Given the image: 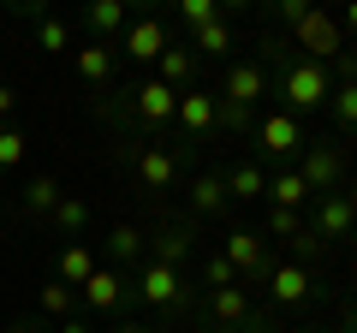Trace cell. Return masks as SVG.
I'll return each instance as SVG.
<instances>
[{
  "label": "cell",
  "instance_id": "1",
  "mask_svg": "<svg viewBox=\"0 0 357 333\" xmlns=\"http://www.w3.org/2000/svg\"><path fill=\"white\" fill-rule=\"evenodd\" d=\"M220 256L232 262L238 286H268V280H274V256H268L262 232H250V226H227V244H220Z\"/></svg>",
  "mask_w": 357,
  "mask_h": 333
},
{
  "label": "cell",
  "instance_id": "2",
  "mask_svg": "<svg viewBox=\"0 0 357 333\" xmlns=\"http://www.w3.org/2000/svg\"><path fill=\"white\" fill-rule=\"evenodd\" d=\"M131 292H137L149 309H161V316L191 309V286H185V274H178V268H161V262H149V256H143V268H137V280H131Z\"/></svg>",
  "mask_w": 357,
  "mask_h": 333
},
{
  "label": "cell",
  "instance_id": "3",
  "mask_svg": "<svg viewBox=\"0 0 357 333\" xmlns=\"http://www.w3.org/2000/svg\"><path fill=\"white\" fill-rule=\"evenodd\" d=\"M292 48L304 54V60H316V65H333V60L345 54V30H340V18L321 13V6H310V18L292 30Z\"/></svg>",
  "mask_w": 357,
  "mask_h": 333
},
{
  "label": "cell",
  "instance_id": "4",
  "mask_svg": "<svg viewBox=\"0 0 357 333\" xmlns=\"http://www.w3.org/2000/svg\"><path fill=\"white\" fill-rule=\"evenodd\" d=\"M208 321L220 333H268V321L250 304V286H220V292H208Z\"/></svg>",
  "mask_w": 357,
  "mask_h": 333
},
{
  "label": "cell",
  "instance_id": "5",
  "mask_svg": "<svg viewBox=\"0 0 357 333\" xmlns=\"http://www.w3.org/2000/svg\"><path fill=\"white\" fill-rule=\"evenodd\" d=\"M310 232H316L321 244H345V238L357 232V208H351V196H345V191L316 196V203H310Z\"/></svg>",
  "mask_w": 357,
  "mask_h": 333
},
{
  "label": "cell",
  "instance_id": "6",
  "mask_svg": "<svg viewBox=\"0 0 357 333\" xmlns=\"http://www.w3.org/2000/svg\"><path fill=\"white\" fill-rule=\"evenodd\" d=\"M256 149L262 155H274V161H280V155H304V119L298 114H286V107H274V114H262L256 119Z\"/></svg>",
  "mask_w": 357,
  "mask_h": 333
},
{
  "label": "cell",
  "instance_id": "7",
  "mask_svg": "<svg viewBox=\"0 0 357 333\" xmlns=\"http://www.w3.org/2000/svg\"><path fill=\"white\" fill-rule=\"evenodd\" d=\"M298 173H304V185H310L316 196L340 191V185H345V155H340V143H304Z\"/></svg>",
  "mask_w": 357,
  "mask_h": 333
},
{
  "label": "cell",
  "instance_id": "8",
  "mask_svg": "<svg viewBox=\"0 0 357 333\" xmlns=\"http://www.w3.org/2000/svg\"><path fill=\"white\" fill-rule=\"evenodd\" d=\"M131 173H137V185L149 196H161V191L178 185V155L167 143H143V149H131Z\"/></svg>",
  "mask_w": 357,
  "mask_h": 333
},
{
  "label": "cell",
  "instance_id": "9",
  "mask_svg": "<svg viewBox=\"0 0 357 333\" xmlns=\"http://www.w3.org/2000/svg\"><path fill=\"white\" fill-rule=\"evenodd\" d=\"M191 256H197V220H167V226L149 238V262H161V268L185 274Z\"/></svg>",
  "mask_w": 357,
  "mask_h": 333
},
{
  "label": "cell",
  "instance_id": "10",
  "mask_svg": "<svg viewBox=\"0 0 357 333\" xmlns=\"http://www.w3.org/2000/svg\"><path fill=\"white\" fill-rule=\"evenodd\" d=\"M178 131L191 143H203V137H215L220 131V95H208V90H185L178 95V119H173Z\"/></svg>",
  "mask_w": 357,
  "mask_h": 333
},
{
  "label": "cell",
  "instance_id": "11",
  "mask_svg": "<svg viewBox=\"0 0 357 333\" xmlns=\"http://www.w3.org/2000/svg\"><path fill=\"white\" fill-rule=\"evenodd\" d=\"M167 42H173V30H167L161 18H131V30L119 36V48L131 54V65H155L167 54Z\"/></svg>",
  "mask_w": 357,
  "mask_h": 333
},
{
  "label": "cell",
  "instance_id": "12",
  "mask_svg": "<svg viewBox=\"0 0 357 333\" xmlns=\"http://www.w3.org/2000/svg\"><path fill=\"white\" fill-rule=\"evenodd\" d=\"M77 297H84V309H102V316H107V309H126L137 292H131V280H126L119 268H96V274L84 280V292H77Z\"/></svg>",
  "mask_w": 357,
  "mask_h": 333
},
{
  "label": "cell",
  "instance_id": "13",
  "mask_svg": "<svg viewBox=\"0 0 357 333\" xmlns=\"http://www.w3.org/2000/svg\"><path fill=\"white\" fill-rule=\"evenodd\" d=\"M84 30H89V42H107V48H119V36L131 30L126 0H89V6H84Z\"/></svg>",
  "mask_w": 357,
  "mask_h": 333
},
{
  "label": "cell",
  "instance_id": "14",
  "mask_svg": "<svg viewBox=\"0 0 357 333\" xmlns=\"http://www.w3.org/2000/svg\"><path fill=\"white\" fill-rule=\"evenodd\" d=\"M268 297H274L280 309H298V304H310V297H316V274H310V268H298V262H274Z\"/></svg>",
  "mask_w": 357,
  "mask_h": 333
},
{
  "label": "cell",
  "instance_id": "15",
  "mask_svg": "<svg viewBox=\"0 0 357 333\" xmlns=\"http://www.w3.org/2000/svg\"><path fill=\"white\" fill-rule=\"evenodd\" d=\"M114 65H119V48H107V42H84V48H77V84L107 90V84H114Z\"/></svg>",
  "mask_w": 357,
  "mask_h": 333
},
{
  "label": "cell",
  "instance_id": "16",
  "mask_svg": "<svg viewBox=\"0 0 357 333\" xmlns=\"http://www.w3.org/2000/svg\"><path fill=\"white\" fill-rule=\"evenodd\" d=\"M185 196H191V215L197 220H215V215H227V179H220V173H197L191 185H185Z\"/></svg>",
  "mask_w": 357,
  "mask_h": 333
},
{
  "label": "cell",
  "instance_id": "17",
  "mask_svg": "<svg viewBox=\"0 0 357 333\" xmlns=\"http://www.w3.org/2000/svg\"><path fill=\"white\" fill-rule=\"evenodd\" d=\"M155 77H161L167 90L185 95V90H191V77H197V54L185 48V42H167V54L155 60Z\"/></svg>",
  "mask_w": 357,
  "mask_h": 333
},
{
  "label": "cell",
  "instance_id": "18",
  "mask_svg": "<svg viewBox=\"0 0 357 333\" xmlns=\"http://www.w3.org/2000/svg\"><path fill=\"white\" fill-rule=\"evenodd\" d=\"M268 203H274V208H298V215H304V203H316V191L304 185L298 166H280V173H268Z\"/></svg>",
  "mask_w": 357,
  "mask_h": 333
},
{
  "label": "cell",
  "instance_id": "19",
  "mask_svg": "<svg viewBox=\"0 0 357 333\" xmlns=\"http://www.w3.org/2000/svg\"><path fill=\"white\" fill-rule=\"evenodd\" d=\"M143 250H149V238H143V226H131V220H119V226L107 232V268L126 274L131 262H143Z\"/></svg>",
  "mask_w": 357,
  "mask_h": 333
},
{
  "label": "cell",
  "instance_id": "20",
  "mask_svg": "<svg viewBox=\"0 0 357 333\" xmlns=\"http://www.w3.org/2000/svg\"><path fill=\"white\" fill-rule=\"evenodd\" d=\"M220 179H227L232 203H256V196H268V166L262 161H238L232 173H220Z\"/></svg>",
  "mask_w": 357,
  "mask_h": 333
},
{
  "label": "cell",
  "instance_id": "21",
  "mask_svg": "<svg viewBox=\"0 0 357 333\" xmlns=\"http://www.w3.org/2000/svg\"><path fill=\"white\" fill-rule=\"evenodd\" d=\"M96 268H102V262H96V250H89V244H66L60 262H54V280H66L72 292H84V280H89Z\"/></svg>",
  "mask_w": 357,
  "mask_h": 333
},
{
  "label": "cell",
  "instance_id": "22",
  "mask_svg": "<svg viewBox=\"0 0 357 333\" xmlns=\"http://www.w3.org/2000/svg\"><path fill=\"white\" fill-rule=\"evenodd\" d=\"M60 179H54V173H36V179L24 185V191H18V208H24V215H54V208H60Z\"/></svg>",
  "mask_w": 357,
  "mask_h": 333
},
{
  "label": "cell",
  "instance_id": "23",
  "mask_svg": "<svg viewBox=\"0 0 357 333\" xmlns=\"http://www.w3.org/2000/svg\"><path fill=\"white\" fill-rule=\"evenodd\" d=\"M36 304H42V316H54V321H72V309L84 304V297H77L66 280H48V286L36 292Z\"/></svg>",
  "mask_w": 357,
  "mask_h": 333
},
{
  "label": "cell",
  "instance_id": "24",
  "mask_svg": "<svg viewBox=\"0 0 357 333\" xmlns=\"http://www.w3.org/2000/svg\"><path fill=\"white\" fill-rule=\"evenodd\" d=\"M54 232H60V238H77V232H89V203L84 196H60V208H54Z\"/></svg>",
  "mask_w": 357,
  "mask_h": 333
},
{
  "label": "cell",
  "instance_id": "25",
  "mask_svg": "<svg viewBox=\"0 0 357 333\" xmlns=\"http://www.w3.org/2000/svg\"><path fill=\"white\" fill-rule=\"evenodd\" d=\"M328 114H333V125H340L345 137H357V84H333Z\"/></svg>",
  "mask_w": 357,
  "mask_h": 333
},
{
  "label": "cell",
  "instance_id": "26",
  "mask_svg": "<svg viewBox=\"0 0 357 333\" xmlns=\"http://www.w3.org/2000/svg\"><path fill=\"white\" fill-rule=\"evenodd\" d=\"M292 262H298V268H310V274H321V262H328V244H321L316 238V232H298V238H292Z\"/></svg>",
  "mask_w": 357,
  "mask_h": 333
},
{
  "label": "cell",
  "instance_id": "27",
  "mask_svg": "<svg viewBox=\"0 0 357 333\" xmlns=\"http://www.w3.org/2000/svg\"><path fill=\"white\" fill-rule=\"evenodd\" d=\"M36 48H42V54H66V48H72V24L48 13V18L36 24Z\"/></svg>",
  "mask_w": 357,
  "mask_h": 333
},
{
  "label": "cell",
  "instance_id": "28",
  "mask_svg": "<svg viewBox=\"0 0 357 333\" xmlns=\"http://www.w3.org/2000/svg\"><path fill=\"white\" fill-rule=\"evenodd\" d=\"M24 155H30V137H24L18 125H0V173L24 166Z\"/></svg>",
  "mask_w": 357,
  "mask_h": 333
},
{
  "label": "cell",
  "instance_id": "29",
  "mask_svg": "<svg viewBox=\"0 0 357 333\" xmlns=\"http://www.w3.org/2000/svg\"><path fill=\"white\" fill-rule=\"evenodd\" d=\"M215 18H227L220 0H178V24L185 30H203V24H215Z\"/></svg>",
  "mask_w": 357,
  "mask_h": 333
},
{
  "label": "cell",
  "instance_id": "30",
  "mask_svg": "<svg viewBox=\"0 0 357 333\" xmlns=\"http://www.w3.org/2000/svg\"><path fill=\"white\" fill-rule=\"evenodd\" d=\"M191 48H203V54H227V48H232V24H227V18H215V24L191 30Z\"/></svg>",
  "mask_w": 357,
  "mask_h": 333
},
{
  "label": "cell",
  "instance_id": "31",
  "mask_svg": "<svg viewBox=\"0 0 357 333\" xmlns=\"http://www.w3.org/2000/svg\"><path fill=\"white\" fill-rule=\"evenodd\" d=\"M304 226H310V220L298 215V208H274V203H268V238H286V244H292Z\"/></svg>",
  "mask_w": 357,
  "mask_h": 333
},
{
  "label": "cell",
  "instance_id": "32",
  "mask_svg": "<svg viewBox=\"0 0 357 333\" xmlns=\"http://www.w3.org/2000/svg\"><path fill=\"white\" fill-rule=\"evenodd\" d=\"M203 286H208V292H220V286H238V274H232V262L220 256V250H215V256H203Z\"/></svg>",
  "mask_w": 357,
  "mask_h": 333
},
{
  "label": "cell",
  "instance_id": "33",
  "mask_svg": "<svg viewBox=\"0 0 357 333\" xmlns=\"http://www.w3.org/2000/svg\"><path fill=\"white\" fill-rule=\"evenodd\" d=\"M328 72H333V84H357V48H345L340 60L328 65Z\"/></svg>",
  "mask_w": 357,
  "mask_h": 333
},
{
  "label": "cell",
  "instance_id": "34",
  "mask_svg": "<svg viewBox=\"0 0 357 333\" xmlns=\"http://www.w3.org/2000/svg\"><path fill=\"white\" fill-rule=\"evenodd\" d=\"M13 107H18V90H6V84H0V119H13Z\"/></svg>",
  "mask_w": 357,
  "mask_h": 333
},
{
  "label": "cell",
  "instance_id": "35",
  "mask_svg": "<svg viewBox=\"0 0 357 333\" xmlns=\"http://www.w3.org/2000/svg\"><path fill=\"white\" fill-rule=\"evenodd\" d=\"M60 333H96V327H89L84 316H72V321H60Z\"/></svg>",
  "mask_w": 357,
  "mask_h": 333
},
{
  "label": "cell",
  "instance_id": "36",
  "mask_svg": "<svg viewBox=\"0 0 357 333\" xmlns=\"http://www.w3.org/2000/svg\"><path fill=\"white\" fill-rule=\"evenodd\" d=\"M340 30H357V0H351V6L340 13Z\"/></svg>",
  "mask_w": 357,
  "mask_h": 333
},
{
  "label": "cell",
  "instance_id": "37",
  "mask_svg": "<svg viewBox=\"0 0 357 333\" xmlns=\"http://www.w3.org/2000/svg\"><path fill=\"white\" fill-rule=\"evenodd\" d=\"M0 333H42L36 321H13V327H0Z\"/></svg>",
  "mask_w": 357,
  "mask_h": 333
},
{
  "label": "cell",
  "instance_id": "38",
  "mask_svg": "<svg viewBox=\"0 0 357 333\" xmlns=\"http://www.w3.org/2000/svg\"><path fill=\"white\" fill-rule=\"evenodd\" d=\"M114 333H155V327H143V321H119Z\"/></svg>",
  "mask_w": 357,
  "mask_h": 333
},
{
  "label": "cell",
  "instance_id": "39",
  "mask_svg": "<svg viewBox=\"0 0 357 333\" xmlns=\"http://www.w3.org/2000/svg\"><path fill=\"white\" fill-rule=\"evenodd\" d=\"M340 333H357V309H345V316H340Z\"/></svg>",
  "mask_w": 357,
  "mask_h": 333
},
{
  "label": "cell",
  "instance_id": "40",
  "mask_svg": "<svg viewBox=\"0 0 357 333\" xmlns=\"http://www.w3.org/2000/svg\"><path fill=\"white\" fill-rule=\"evenodd\" d=\"M345 196H351V208H357V185H351V191H345Z\"/></svg>",
  "mask_w": 357,
  "mask_h": 333
},
{
  "label": "cell",
  "instance_id": "41",
  "mask_svg": "<svg viewBox=\"0 0 357 333\" xmlns=\"http://www.w3.org/2000/svg\"><path fill=\"white\" fill-rule=\"evenodd\" d=\"M351 292H357V268H351Z\"/></svg>",
  "mask_w": 357,
  "mask_h": 333
},
{
  "label": "cell",
  "instance_id": "42",
  "mask_svg": "<svg viewBox=\"0 0 357 333\" xmlns=\"http://www.w3.org/2000/svg\"><path fill=\"white\" fill-rule=\"evenodd\" d=\"M286 333H310V327H286Z\"/></svg>",
  "mask_w": 357,
  "mask_h": 333
}]
</instances>
